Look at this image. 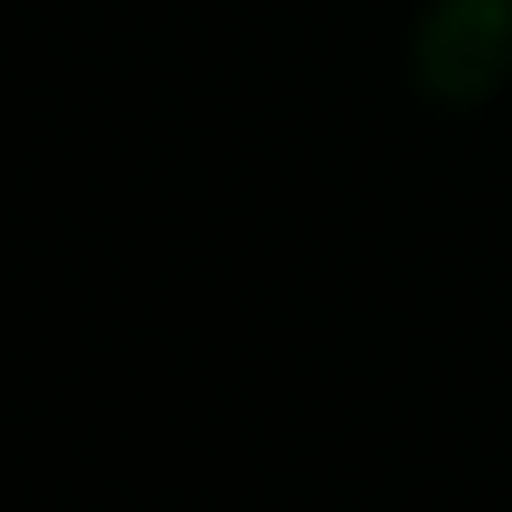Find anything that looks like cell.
I'll list each match as a JSON object with an SVG mask.
<instances>
[{
  "instance_id": "cell-1",
  "label": "cell",
  "mask_w": 512,
  "mask_h": 512,
  "mask_svg": "<svg viewBox=\"0 0 512 512\" xmlns=\"http://www.w3.org/2000/svg\"><path fill=\"white\" fill-rule=\"evenodd\" d=\"M407 76L430 106H490L512 83V0H422L407 31Z\"/></svg>"
}]
</instances>
